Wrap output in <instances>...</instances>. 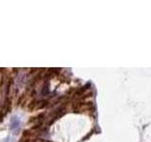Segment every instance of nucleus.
Returning <instances> with one entry per match:
<instances>
[{
	"instance_id": "obj_2",
	"label": "nucleus",
	"mask_w": 151,
	"mask_h": 142,
	"mask_svg": "<svg viewBox=\"0 0 151 142\" xmlns=\"http://www.w3.org/2000/svg\"><path fill=\"white\" fill-rule=\"evenodd\" d=\"M48 94H49V84L46 83L44 85V87H42V96H46V95H48Z\"/></svg>"
},
{
	"instance_id": "obj_1",
	"label": "nucleus",
	"mask_w": 151,
	"mask_h": 142,
	"mask_svg": "<svg viewBox=\"0 0 151 142\" xmlns=\"http://www.w3.org/2000/svg\"><path fill=\"white\" fill-rule=\"evenodd\" d=\"M21 125V120L18 116H13L11 118V125H9V129L13 132H18V130L20 129Z\"/></svg>"
}]
</instances>
